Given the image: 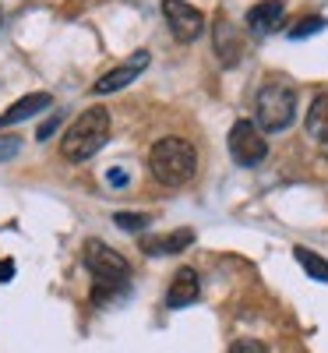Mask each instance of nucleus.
Segmentation results:
<instances>
[{
  "label": "nucleus",
  "mask_w": 328,
  "mask_h": 353,
  "mask_svg": "<svg viewBox=\"0 0 328 353\" xmlns=\"http://www.w3.org/2000/svg\"><path fill=\"white\" fill-rule=\"evenodd\" d=\"M113 223L121 226V230H131V233H141L145 226H148V216H141V212H116L113 216Z\"/></svg>",
  "instance_id": "f3484780"
},
{
  "label": "nucleus",
  "mask_w": 328,
  "mask_h": 353,
  "mask_svg": "<svg viewBox=\"0 0 328 353\" xmlns=\"http://www.w3.org/2000/svg\"><path fill=\"white\" fill-rule=\"evenodd\" d=\"M229 353H268V346L258 343V339H240V343L229 346Z\"/></svg>",
  "instance_id": "6ab92c4d"
},
{
  "label": "nucleus",
  "mask_w": 328,
  "mask_h": 353,
  "mask_svg": "<svg viewBox=\"0 0 328 353\" xmlns=\"http://www.w3.org/2000/svg\"><path fill=\"white\" fill-rule=\"evenodd\" d=\"M293 258L300 261V269H304L311 279L328 283V261H325L321 254H314V251H307V248H296V251H293Z\"/></svg>",
  "instance_id": "2eb2a0df"
},
{
  "label": "nucleus",
  "mask_w": 328,
  "mask_h": 353,
  "mask_svg": "<svg viewBox=\"0 0 328 353\" xmlns=\"http://www.w3.org/2000/svg\"><path fill=\"white\" fill-rule=\"evenodd\" d=\"M212 43H216V57H219L226 68L240 64V57H244V39H240L236 25H233L226 14H219L216 25H212Z\"/></svg>",
  "instance_id": "0eeeda50"
},
{
  "label": "nucleus",
  "mask_w": 328,
  "mask_h": 353,
  "mask_svg": "<svg viewBox=\"0 0 328 353\" xmlns=\"http://www.w3.org/2000/svg\"><path fill=\"white\" fill-rule=\"evenodd\" d=\"M191 244H194V230H173V233H166V237L145 241V254H152V258H159V254H181Z\"/></svg>",
  "instance_id": "f8f14e48"
},
{
  "label": "nucleus",
  "mask_w": 328,
  "mask_h": 353,
  "mask_svg": "<svg viewBox=\"0 0 328 353\" xmlns=\"http://www.w3.org/2000/svg\"><path fill=\"white\" fill-rule=\"evenodd\" d=\"M283 18H286L283 0H261L247 11V28L254 36H272L276 28H283Z\"/></svg>",
  "instance_id": "1a4fd4ad"
},
{
  "label": "nucleus",
  "mask_w": 328,
  "mask_h": 353,
  "mask_svg": "<svg viewBox=\"0 0 328 353\" xmlns=\"http://www.w3.org/2000/svg\"><path fill=\"white\" fill-rule=\"evenodd\" d=\"M57 128H61V113H53L50 121H46V124L36 131V138H39V141H46V138H53V131H57Z\"/></svg>",
  "instance_id": "aec40b11"
},
{
  "label": "nucleus",
  "mask_w": 328,
  "mask_h": 353,
  "mask_svg": "<svg viewBox=\"0 0 328 353\" xmlns=\"http://www.w3.org/2000/svg\"><path fill=\"white\" fill-rule=\"evenodd\" d=\"M106 181L121 188V184H127V173H124V170H110V173H106Z\"/></svg>",
  "instance_id": "4be33fe9"
},
{
  "label": "nucleus",
  "mask_w": 328,
  "mask_h": 353,
  "mask_svg": "<svg viewBox=\"0 0 328 353\" xmlns=\"http://www.w3.org/2000/svg\"><path fill=\"white\" fill-rule=\"evenodd\" d=\"M163 14H166L170 32L181 43H194L205 32V14L198 8H191L187 0H163Z\"/></svg>",
  "instance_id": "423d86ee"
},
{
  "label": "nucleus",
  "mask_w": 328,
  "mask_h": 353,
  "mask_svg": "<svg viewBox=\"0 0 328 353\" xmlns=\"http://www.w3.org/2000/svg\"><path fill=\"white\" fill-rule=\"evenodd\" d=\"M127 297V283H110V279H92V301L99 307H110Z\"/></svg>",
  "instance_id": "4468645a"
},
{
  "label": "nucleus",
  "mask_w": 328,
  "mask_h": 353,
  "mask_svg": "<svg viewBox=\"0 0 328 353\" xmlns=\"http://www.w3.org/2000/svg\"><path fill=\"white\" fill-rule=\"evenodd\" d=\"M321 28H325V18H321V14H307V18H300L296 25H289V39L314 36V32H321Z\"/></svg>",
  "instance_id": "dca6fc26"
},
{
  "label": "nucleus",
  "mask_w": 328,
  "mask_h": 353,
  "mask_svg": "<svg viewBox=\"0 0 328 353\" xmlns=\"http://www.w3.org/2000/svg\"><path fill=\"white\" fill-rule=\"evenodd\" d=\"M307 134L321 145H328V92L318 96L307 110Z\"/></svg>",
  "instance_id": "ddd939ff"
},
{
  "label": "nucleus",
  "mask_w": 328,
  "mask_h": 353,
  "mask_svg": "<svg viewBox=\"0 0 328 353\" xmlns=\"http://www.w3.org/2000/svg\"><path fill=\"white\" fill-rule=\"evenodd\" d=\"M254 117L261 131H286L296 117V92L286 81H268L258 99H254Z\"/></svg>",
  "instance_id": "7ed1b4c3"
},
{
  "label": "nucleus",
  "mask_w": 328,
  "mask_h": 353,
  "mask_svg": "<svg viewBox=\"0 0 328 353\" xmlns=\"http://www.w3.org/2000/svg\"><path fill=\"white\" fill-rule=\"evenodd\" d=\"M46 106H53V96H50V92H32V96H25V99H18L11 110H4V113H0V128L18 124V121H28V117L43 113Z\"/></svg>",
  "instance_id": "9b49d317"
},
{
  "label": "nucleus",
  "mask_w": 328,
  "mask_h": 353,
  "mask_svg": "<svg viewBox=\"0 0 328 353\" xmlns=\"http://www.w3.org/2000/svg\"><path fill=\"white\" fill-rule=\"evenodd\" d=\"M85 269L92 272V279H110V283H131V261L106 248L103 241H88L85 244Z\"/></svg>",
  "instance_id": "20e7f679"
},
{
  "label": "nucleus",
  "mask_w": 328,
  "mask_h": 353,
  "mask_svg": "<svg viewBox=\"0 0 328 353\" xmlns=\"http://www.w3.org/2000/svg\"><path fill=\"white\" fill-rule=\"evenodd\" d=\"M0 25H4V14H0Z\"/></svg>",
  "instance_id": "5701e85b"
},
{
  "label": "nucleus",
  "mask_w": 328,
  "mask_h": 353,
  "mask_svg": "<svg viewBox=\"0 0 328 353\" xmlns=\"http://www.w3.org/2000/svg\"><path fill=\"white\" fill-rule=\"evenodd\" d=\"M106 138H110V113L103 106H92L68 128V134L61 141V152L71 163H85V159H92L103 149Z\"/></svg>",
  "instance_id": "f03ea898"
},
{
  "label": "nucleus",
  "mask_w": 328,
  "mask_h": 353,
  "mask_svg": "<svg viewBox=\"0 0 328 353\" xmlns=\"http://www.w3.org/2000/svg\"><path fill=\"white\" fill-rule=\"evenodd\" d=\"M145 68H148V53H145V50H138L127 64H121V68L106 71V74H103V78L92 85V92H96V96H106V92H116V88H127V85H131V81H134V78H138Z\"/></svg>",
  "instance_id": "6e6552de"
},
{
  "label": "nucleus",
  "mask_w": 328,
  "mask_h": 353,
  "mask_svg": "<svg viewBox=\"0 0 328 353\" xmlns=\"http://www.w3.org/2000/svg\"><path fill=\"white\" fill-rule=\"evenodd\" d=\"M18 152H21V138H14V134H0V163L14 159Z\"/></svg>",
  "instance_id": "a211bd4d"
},
{
  "label": "nucleus",
  "mask_w": 328,
  "mask_h": 353,
  "mask_svg": "<svg viewBox=\"0 0 328 353\" xmlns=\"http://www.w3.org/2000/svg\"><path fill=\"white\" fill-rule=\"evenodd\" d=\"M11 279H14V261L4 258V261H0V283H11Z\"/></svg>",
  "instance_id": "412c9836"
},
{
  "label": "nucleus",
  "mask_w": 328,
  "mask_h": 353,
  "mask_svg": "<svg viewBox=\"0 0 328 353\" xmlns=\"http://www.w3.org/2000/svg\"><path fill=\"white\" fill-rule=\"evenodd\" d=\"M198 156H194V145L184 138H159L148 152V170L163 188H181L194 176Z\"/></svg>",
  "instance_id": "f257e3e1"
},
{
  "label": "nucleus",
  "mask_w": 328,
  "mask_h": 353,
  "mask_svg": "<svg viewBox=\"0 0 328 353\" xmlns=\"http://www.w3.org/2000/svg\"><path fill=\"white\" fill-rule=\"evenodd\" d=\"M229 156H233V163H240L247 170L268 156V141L254 121H236L229 128Z\"/></svg>",
  "instance_id": "39448f33"
},
{
  "label": "nucleus",
  "mask_w": 328,
  "mask_h": 353,
  "mask_svg": "<svg viewBox=\"0 0 328 353\" xmlns=\"http://www.w3.org/2000/svg\"><path fill=\"white\" fill-rule=\"evenodd\" d=\"M201 293V279L194 269H181L173 276L170 290H166V307H191Z\"/></svg>",
  "instance_id": "9d476101"
}]
</instances>
